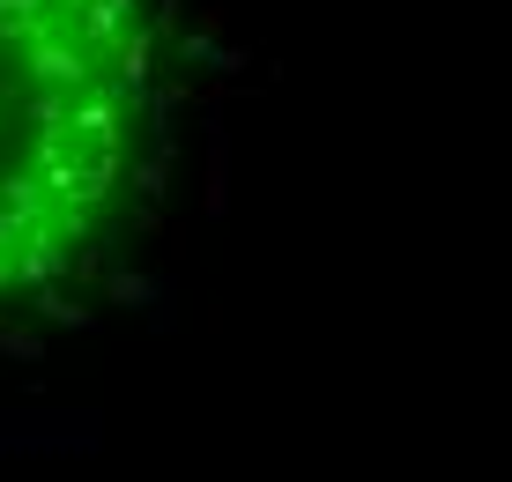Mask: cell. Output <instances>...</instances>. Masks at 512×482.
I'll use <instances>...</instances> for the list:
<instances>
[{
  "mask_svg": "<svg viewBox=\"0 0 512 482\" xmlns=\"http://www.w3.org/2000/svg\"><path fill=\"white\" fill-rule=\"evenodd\" d=\"M149 134V0H0V312L112 245Z\"/></svg>",
  "mask_w": 512,
  "mask_h": 482,
  "instance_id": "obj_1",
  "label": "cell"
}]
</instances>
